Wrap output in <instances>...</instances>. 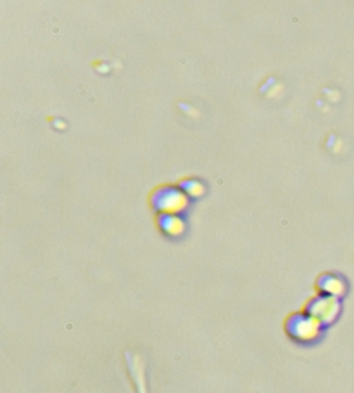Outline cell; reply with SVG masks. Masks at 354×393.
Segmentation results:
<instances>
[{
	"label": "cell",
	"instance_id": "obj_1",
	"mask_svg": "<svg viewBox=\"0 0 354 393\" xmlns=\"http://www.w3.org/2000/svg\"><path fill=\"white\" fill-rule=\"evenodd\" d=\"M287 333L299 343H309L320 338L321 324L308 314H295L287 321Z\"/></svg>",
	"mask_w": 354,
	"mask_h": 393
},
{
	"label": "cell",
	"instance_id": "obj_3",
	"mask_svg": "<svg viewBox=\"0 0 354 393\" xmlns=\"http://www.w3.org/2000/svg\"><path fill=\"white\" fill-rule=\"evenodd\" d=\"M153 205L154 208L161 210V212L177 213V212H184L187 205H189V201H187L185 194L182 193L180 189L163 188L155 190V194L153 196Z\"/></svg>",
	"mask_w": 354,
	"mask_h": 393
},
{
	"label": "cell",
	"instance_id": "obj_6",
	"mask_svg": "<svg viewBox=\"0 0 354 393\" xmlns=\"http://www.w3.org/2000/svg\"><path fill=\"white\" fill-rule=\"evenodd\" d=\"M182 189H185L187 193H190L192 196H201V194H204L206 188L201 184L199 181H185L182 182Z\"/></svg>",
	"mask_w": 354,
	"mask_h": 393
},
{
	"label": "cell",
	"instance_id": "obj_5",
	"mask_svg": "<svg viewBox=\"0 0 354 393\" xmlns=\"http://www.w3.org/2000/svg\"><path fill=\"white\" fill-rule=\"evenodd\" d=\"M158 224H159V227H161V231L171 237H178L185 232V224L180 217L168 215V213H165V215L159 217Z\"/></svg>",
	"mask_w": 354,
	"mask_h": 393
},
{
	"label": "cell",
	"instance_id": "obj_2",
	"mask_svg": "<svg viewBox=\"0 0 354 393\" xmlns=\"http://www.w3.org/2000/svg\"><path fill=\"white\" fill-rule=\"evenodd\" d=\"M308 315L313 319H317L320 324H330L337 319V315L341 312V303L339 300L334 297H318L313 298L308 303V309H306Z\"/></svg>",
	"mask_w": 354,
	"mask_h": 393
},
{
	"label": "cell",
	"instance_id": "obj_4",
	"mask_svg": "<svg viewBox=\"0 0 354 393\" xmlns=\"http://www.w3.org/2000/svg\"><path fill=\"white\" fill-rule=\"evenodd\" d=\"M318 287L326 295V297H342V293L346 291V283L341 278L332 274L321 275L320 281H318Z\"/></svg>",
	"mask_w": 354,
	"mask_h": 393
}]
</instances>
